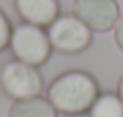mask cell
Returning <instances> with one entry per match:
<instances>
[{"label": "cell", "instance_id": "9c48e42d", "mask_svg": "<svg viewBox=\"0 0 123 117\" xmlns=\"http://www.w3.org/2000/svg\"><path fill=\"white\" fill-rule=\"evenodd\" d=\"M10 33H12V25H10L8 17L2 13V8H0V52H4L8 47Z\"/></svg>", "mask_w": 123, "mask_h": 117}, {"label": "cell", "instance_id": "30bf717a", "mask_svg": "<svg viewBox=\"0 0 123 117\" xmlns=\"http://www.w3.org/2000/svg\"><path fill=\"white\" fill-rule=\"evenodd\" d=\"M113 37H115L117 47L123 52V14H119L117 23H115V27H113Z\"/></svg>", "mask_w": 123, "mask_h": 117}, {"label": "cell", "instance_id": "7a4b0ae2", "mask_svg": "<svg viewBox=\"0 0 123 117\" xmlns=\"http://www.w3.org/2000/svg\"><path fill=\"white\" fill-rule=\"evenodd\" d=\"M8 47L12 52L14 60H21L25 64L35 66V68L45 64L51 56V43H49L45 27L31 25L25 21L21 25L12 27Z\"/></svg>", "mask_w": 123, "mask_h": 117}, {"label": "cell", "instance_id": "ba28073f", "mask_svg": "<svg viewBox=\"0 0 123 117\" xmlns=\"http://www.w3.org/2000/svg\"><path fill=\"white\" fill-rule=\"evenodd\" d=\"M86 113L88 117H123V103L117 92H98Z\"/></svg>", "mask_w": 123, "mask_h": 117}, {"label": "cell", "instance_id": "5b68a950", "mask_svg": "<svg viewBox=\"0 0 123 117\" xmlns=\"http://www.w3.org/2000/svg\"><path fill=\"white\" fill-rule=\"evenodd\" d=\"M72 14H76L92 33H105L115 27L121 13L117 0H74Z\"/></svg>", "mask_w": 123, "mask_h": 117}, {"label": "cell", "instance_id": "6da1fadb", "mask_svg": "<svg viewBox=\"0 0 123 117\" xmlns=\"http://www.w3.org/2000/svg\"><path fill=\"white\" fill-rule=\"evenodd\" d=\"M98 82L84 70H68L51 80L47 86V99L57 113L78 115L86 113L98 97Z\"/></svg>", "mask_w": 123, "mask_h": 117}, {"label": "cell", "instance_id": "3957f363", "mask_svg": "<svg viewBox=\"0 0 123 117\" xmlns=\"http://www.w3.org/2000/svg\"><path fill=\"white\" fill-rule=\"evenodd\" d=\"M45 31L51 49L60 53H80L92 43V31L76 14H60Z\"/></svg>", "mask_w": 123, "mask_h": 117}, {"label": "cell", "instance_id": "52a82bcc", "mask_svg": "<svg viewBox=\"0 0 123 117\" xmlns=\"http://www.w3.org/2000/svg\"><path fill=\"white\" fill-rule=\"evenodd\" d=\"M6 115L8 117H57L60 113L49 103V99H45L41 95H35V97L12 101Z\"/></svg>", "mask_w": 123, "mask_h": 117}, {"label": "cell", "instance_id": "277c9868", "mask_svg": "<svg viewBox=\"0 0 123 117\" xmlns=\"http://www.w3.org/2000/svg\"><path fill=\"white\" fill-rule=\"evenodd\" d=\"M0 88L12 101L41 95L43 78L39 70L21 60H10L0 68Z\"/></svg>", "mask_w": 123, "mask_h": 117}, {"label": "cell", "instance_id": "8fae6325", "mask_svg": "<svg viewBox=\"0 0 123 117\" xmlns=\"http://www.w3.org/2000/svg\"><path fill=\"white\" fill-rule=\"evenodd\" d=\"M117 95H119V99H121V103H123V76L119 78V82H117Z\"/></svg>", "mask_w": 123, "mask_h": 117}, {"label": "cell", "instance_id": "8992f818", "mask_svg": "<svg viewBox=\"0 0 123 117\" xmlns=\"http://www.w3.org/2000/svg\"><path fill=\"white\" fill-rule=\"evenodd\" d=\"M18 17L25 23L39 27H49L60 17V2L57 0H14Z\"/></svg>", "mask_w": 123, "mask_h": 117}]
</instances>
